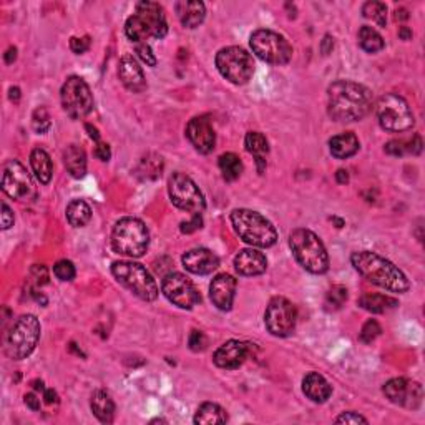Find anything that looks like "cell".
<instances>
[{
  "label": "cell",
  "instance_id": "cell-60",
  "mask_svg": "<svg viewBox=\"0 0 425 425\" xmlns=\"http://www.w3.org/2000/svg\"><path fill=\"white\" fill-rule=\"evenodd\" d=\"M333 221L337 224V228H342V226H344V221H342V219H339V218H333Z\"/></svg>",
  "mask_w": 425,
  "mask_h": 425
},
{
  "label": "cell",
  "instance_id": "cell-50",
  "mask_svg": "<svg viewBox=\"0 0 425 425\" xmlns=\"http://www.w3.org/2000/svg\"><path fill=\"white\" fill-rule=\"evenodd\" d=\"M23 402H26V406L30 408V411H40V399L37 397L35 394H26V397H23Z\"/></svg>",
  "mask_w": 425,
  "mask_h": 425
},
{
  "label": "cell",
  "instance_id": "cell-3",
  "mask_svg": "<svg viewBox=\"0 0 425 425\" xmlns=\"http://www.w3.org/2000/svg\"><path fill=\"white\" fill-rule=\"evenodd\" d=\"M289 246L296 261L313 275H324L329 269V256L322 241L306 228H297L289 235Z\"/></svg>",
  "mask_w": 425,
  "mask_h": 425
},
{
  "label": "cell",
  "instance_id": "cell-11",
  "mask_svg": "<svg viewBox=\"0 0 425 425\" xmlns=\"http://www.w3.org/2000/svg\"><path fill=\"white\" fill-rule=\"evenodd\" d=\"M168 193L175 206L191 215H201L206 208V201L199 188L193 179L183 173H175L170 178Z\"/></svg>",
  "mask_w": 425,
  "mask_h": 425
},
{
  "label": "cell",
  "instance_id": "cell-44",
  "mask_svg": "<svg viewBox=\"0 0 425 425\" xmlns=\"http://www.w3.org/2000/svg\"><path fill=\"white\" fill-rule=\"evenodd\" d=\"M201 226H203L201 215H193V216H191L190 221H183L181 223L179 230H181L183 235H191V233L201 230Z\"/></svg>",
  "mask_w": 425,
  "mask_h": 425
},
{
  "label": "cell",
  "instance_id": "cell-29",
  "mask_svg": "<svg viewBox=\"0 0 425 425\" xmlns=\"http://www.w3.org/2000/svg\"><path fill=\"white\" fill-rule=\"evenodd\" d=\"M30 165L34 170L37 179H39L42 185L50 183L52 173H53V165L52 159L48 157V153L42 148H35L30 153Z\"/></svg>",
  "mask_w": 425,
  "mask_h": 425
},
{
  "label": "cell",
  "instance_id": "cell-1",
  "mask_svg": "<svg viewBox=\"0 0 425 425\" xmlns=\"http://www.w3.org/2000/svg\"><path fill=\"white\" fill-rule=\"evenodd\" d=\"M372 108V92L361 83L337 80L328 88V113L336 121L362 120Z\"/></svg>",
  "mask_w": 425,
  "mask_h": 425
},
{
  "label": "cell",
  "instance_id": "cell-30",
  "mask_svg": "<svg viewBox=\"0 0 425 425\" xmlns=\"http://www.w3.org/2000/svg\"><path fill=\"white\" fill-rule=\"evenodd\" d=\"M359 306L362 309L369 310L372 314H384L389 309H394L397 306V299L386 296V294H364L359 297Z\"/></svg>",
  "mask_w": 425,
  "mask_h": 425
},
{
  "label": "cell",
  "instance_id": "cell-24",
  "mask_svg": "<svg viewBox=\"0 0 425 425\" xmlns=\"http://www.w3.org/2000/svg\"><path fill=\"white\" fill-rule=\"evenodd\" d=\"M302 391L308 395V399L316 404H324L326 400L333 394V387L329 382L322 377L317 372H309L304 379H302Z\"/></svg>",
  "mask_w": 425,
  "mask_h": 425
},
{
  "label": "cell",
  "instance_id": "cell-13",
  "mask_svg": "<svg viewBox=\"0 0 425 425\" xmlns=\"http://www.w3.org/2000/svg\"><path fill=\"white\" fill-rule=\"evenodd\" d=\"M296 306L286 297H273L264 314V324L269 333L276 337H286L296 328Z\"/></svg>",
  "mask_w": 425,
  "mask_h": 425
},
{
  "label": "cell",
  "instance_id": "cell-38",
  "mask_svg": "<svg viewBox=\"0 0 425 425\" xmlns=\"http://www.w3.org/2000/svg\"><path fill=\"white\" fill-rule=\"evenodd\" d=\"M347 301V289L344 286H333L329 289L328 294H326L324 299V309L328 313H334V310H339L342 306L346 304Z\"/></svg>",
  "mask_w": 425,
  "mask_h": 425
},
{
  "label": "cell",
  "instance_id": "cell-33",
  "mask_svg": "<svg viewBox=\"0 0 425 425\" xmlns=\"http://www.w3.org/2000/svg\"><path fill=\"white\" fill-rule=\"evenodd\" d=\"M67 219L72 226L83 228L90 219H92V210L85 201L81 199H73L67 206Z\"/></svg>",
  "mask_w": 425,
  "mask_h": 425
},
{
  "label": "cell",
  "instance_id": "cell-8",
  "mask_svg": "<svg viewBox=\"0 0 425 425\" xmlns=\"http://www.w3.org/2000/svg\"><path fill=\"white\" fill-rule=\"evenodd\" d=\"M377 120L386 132H407L414 126V113L411 106L397 93H386L377 101Z\"/></svg>",
  "mask_w": 425,
  "mask_h": 425
},
{
  "label": "cell",
  "instance_id": "cell-10",
  "mask_svg": "<svg viewBox=\"0 0 425 425\" xmlns=\"http://www.w3.org/2000/svg\"><path fill=\"white\" fill-rule=\"evenodd\" d=\"M249 43H251L253 52L268 63L286 65L293 57V47L288 40L273 30L261 28V30L253 32Z\"/></svg>",
  "mask_w": 425,
  "mask_h": 425
},
{
  "label": "cell",
  "instance_id": "cell-55",
  "mask_svg": "<svg viewBox=\"0 0 425 425\" xmlns=\"http://www.w3.org/2000/svg\"><path fill=\"white\" fill-rule=\"evenodd\" d=\"M85 128H87L90 138H92L93 141H95V143L100 141V133H98V130L95 128V126H92V125L87 123V125H85Z\"/></svg>",
  "mask_w": 425,
  "mask_h": 425
},
{
  "label": "cell",
  "instance_id": "cell-47",
  "mask_svg": "<svg viewBox=\"0 0 425 425\" xmlns=\"http://www.w3.org/2000/svg\"><path fill=\"white\" fill-rule=\"evenodd\" d=\"M0 223H2V230H9L10 226H14V212L6 203H2V218H0Z\"/></svg>",
  "mask_w": 425,
  "mask_h": 425
},
{
  "label": "cell",
  "instance_id": "cell-45",
  "mask_svg": "<svg viewBox=\"0 0 425 425\" xmlns=\"http://www.w3.org/2000/svg\"><path fill=\"white\" fill-rule=\"evenodd\" d=\"M70 48L73 53H77V55H81V53H85L90 48V37H72L70 39Z\"/></svg>",
  "mask_w": 425,
  "mask_h": 425
},
{
  "label": "cell",
  "instance_id": "cell-14",
  "mask_svg": "<svg viewBox=\"0 0 425 425\" xmlns=\"http://www.w3.org/2000/svg\"><path fill=\"white\" fill-rule=\"evenodd\" d=\"M161 291L166 299L181 309H193L201 301L196 286L181 273H168L163 277Z\"/></svg>",
  "mask_w": 425,
  "mask_h": 425
},
{
  "label": "cell",
  "instance_id": "cell-40",
  "mask_svg": "<svg viewBox=\"0 0 425 425\" xmlns=\"http://www.w3.org/2000/svg\"><path fill=\"white\" fill-rule=\"evenodd\" d=\"M381 333L382 329L381 326H379V322L375 321V319H369V321L362 326L359 339H361V342H364V344H370V342H374L375 339L381 336Z\"/></svg>",
  "mask_w": 425,
  "mask_h": 425
},
{
  "label": "cell",
  "instance_id": "cell-54",
  "mask_svg": "<svg viewBox=\"0 0 425 425\" xmlns=\"http://www.w3.org/2000/svg\"><path fill=\"white\" fill-rule=\"evenodd\" d=\"M15 60H17V48L15 47H10L9 50L6 52V63H14Z\"/></svg>",
  "mask_w": 425,
  "mask_h": 425
},
{
  "label": "cell",
  "instance_id": "cell-4",
  "mask_svg": "<svg viewBox=\"0 0 425 425\" xmlns=\"http://www.w3.org/2000/svg\"><path fill=\"white\" fill-rule=\"evenodd\" d=\"M231 223L236 235L244 243L256 248H271L277 241V231L269 219L253 210H235L231 212Z\"/></svg>",
  "mask_w": 425,
  "mask_h": 425
},
{
  "label": "cell",
  "instance_id": "cell-48",
  "mask_svg": "<svg viewBox=\"0 0 425 425\" xmlns=\"http://www.w3.org/2000/svg\"><path fill=\"white\" fill-rule=\"evenodd\" d=\"M93 153H95V157L98 159H101V161H108V159L112 158V151H110V146L106 145V143H101V141L97 143L95 151H93Z\"/></svg>",
  "mask_w": 425,
  "mask_h": 425
},
{
  "label": "cell",
  "instance_id": "cell-42",
  "mask_svg": "<svg viewBox=\"0 0 425 425\" xmlns=\"http://www.w3.org/2000/svg\"><path fill=\"white\" fill-rule=\"evenodd\" d=\"M188 346H190V349L193 350V353H203L208 346V339L201 330H193V333L190 334V339H188Z\"/></svg>",
  "mask_w": 425,
  "mask_h": 425
},
{
  "label": "cell",
  "instance_id": "cell-31",
  "mask_svg": "<svg viewBox=\"0 0 425 425\" xmlns=\"http://www.w3.org/2000/svg\"><path fill=\"white\" fill-rule=\"evenodd\" d=\"M228 414L226 411L218 404L206 402L199 406L195 415V424H204V425H215V424H226Z\"/></svg>",
  "mask_w": 425,
  "mask_h": 425
},
{
  "label": "cell",
  "instance_id": "cell-26",
  "mask_svg": "<svg viewBox=\"0 0 425 425\" xmlns=\"http://www.w3.org/2000/svg\"><path fill=\"white\" fill-rule=\"evenodd\" d=\"M359 138L354 133L346 132L341 135H336L329 140V148L334 158L337 159H346L354 157L359 151Z\"/></svg>",
  "mask_w": 425,
  "mask_h": 425
},
{
  "label": "cell",
  "instance_id": "cell-27",
  "mask_svg": "<svg viewBox=\"0 0 425 425\" xmlns=\"http://www.w3.org/2000/svg\"><path fill=\"white\" fill-rule=\"evenodd\" d=\"M92 412L100 422L110 424L115 419V402L110 397L108 392L95 391L92 395V402H90Z\"/></svg>",
  "mask_w": 425,
  "mask_h": 425
},
{
  "label": "cell",
  "instance_id": "cell-36",
  "mask_svg": "<svg viewBox=\"0 0 425 425\" xmlns=\"http://www.w3.org/2000/svg\"><path fill=\"white\" fill-rule=\"evenodd\" d=\"M244 146L251 155H255L256 158L263 157L269 151V143L266 140V137L259 132H249L244 138Z\"/></svg>",
  "mask_w": 425,
  "mask_h": 425
},
{
  "label": "cell",
  "instance_id": "cell-9",
  "mask_svg": "<svg viewBox=\"0 0 425 425\" xmlns=\"http://www.w3.org/2000/svg\"><path fill=\"white\" fill-rule=\"evenodd\" d=\"M216 67L231 83L244 85L255 73V60L244 48L226 47L216 53Z\"/></svg>",
  "mask_w": 425,
  "mask_h": 425
},
{
  "label": "cell",
  "instance_id": "cell-7",
  "mask_svg": "<svg viewBox=\"0 0 425 425\" xmlns=\"http://www.w3.org/2000/svg\"><path fill=\"white\" fill-rule=\"evenodd\" d=\"M40 339V322L32 314L20 316L7 336V354L14 361H22L35 350Z\"/></svg>",
  "mask_w": 425,
  "mask_h": 425
},
{
  "label": "cell",
  "instance_id": "cell-5",
  "mask_svg": "<svg viewBox=\"0 0 425 425\" xmlns=\"http://www.w3.org/2000/svg\"><path fill=\"white\" fill-rule=\"evenodd\" d=\"M150 244L148 228L141 219L121 218L112 233V246L118 255L140 257L146 253Z\"/></svg>",
  "mask_w": 425,
  "mask_h": 425
},
{
  "label": "cell",
  "instance_id": "cell-58",
  "mask_svg": "<svg viewBox=\"0 0 425 425\" xmlns=\"http://www.w3.org/2000/svg\"><path fill=\"white\" fill-rule=\"evenodd\" d=\"M395 20H407L408 19V12L406 9H397L395 10Z\"/></svg>",
  "mask_w": 425,
  "mask_h": 425
},
{
  "label": "cell",
  "instance_id": "cell-17",
  "mask_svg": "<svg viewBox=\"0 0 425 425\" xmlns=\"http://www.w3.org/2000/svg\"><path fill=\"white\" fill-rule=\"evenodd\" d=\"M137 17L141 20L146 34L153 39H163L168 34V23L163 7L157 2H140L137 6Z\"/></svg>",
  "mask_w": 425,
  "mask_h": 425
},
{
  "label": "cell",
  "instance_id": "cell-39",
  "mask_svg": "<svg viewBox=\"0 0 425 425\" xmlns=\"http://www.w3.org/2000/svg\"><path fill=\"white\" fill-rule=\"evenodd\" d=\"M32 126H34L35 132L40 135L47 133L48 130H50L52 120L50 115H48V110L45 108V106H39L34 112V115H32Z\"/></svg>",
  "mask_w": 425,
  "mask_h": 425
},
{
  "label": "cell",
  "instance_id": "cell-34",
  "mask_svg": "<svg viewBox=\"0 0 425 425\" xmlns=\"http://www.w3.org/2000/svg\"><path fill=\"white\" fill-rule=\"evenodd\" d=\"M359 45H361L362 50L367 53H377L384 48V39L375 28L369 26H364L359 30Z\"/></svg>",
  "mask_w": 425,
  "mask_h": 425
},
{
  "label": "cell",
  "instance_id": "cell-49",
  "mask_svg": "<svg viewBox=\"0 0 425 425\" xmlns=\"http://www.w3.org/2000/svg\"><path fill=\"white\" fill-rule=\"evenodd\" d=\"M32 276L35 277V281L39 284H45L48 279L47 269H45L43 266H34V268H32Z\"/></svg>",
  "mask_w": 425,
  "mask_h": 425
},
{
  "label": "cell",
  "instance_id": "cell-12",
  "mask_svg": "<svg viewBox=\"0 0 425 425\" xmlns=\"http://www.w3.org/2000/svg\"><path fill=\"white\" fill-rule=\"evenodd\" d=\"M60 98H62L63 110L73 120H81L93 108L92 92L87 81L80 77H68L60 92Z\"/></svg>",
  "mask_w": 425,
  "mask_h": 425
},
{
  "label": "cell",
  "instance_id": "cell-57",
  "mask_svg": "<svg viewBox=\"0 0 425 425\" xmlns=\"http://www.w3.org/2000/svg\"><path fill=\"white\" fill-rule=\"evenodd\" d=\"M9 98L14 103H17V101L20 100V88L19 87H12L9 90Z\"/></svg>",
  "mask_w": 425,
  "mask_h": 425
},
{
  "label": "cell",
  "instance_id": "cell-32",
  "mask_svg": "<svg viewBox=\"0 0 425 425\" xmlns=\"http://www.w3.org/2000/svg\"><path fill=\"white\" fill-rule=\"evenodd\" d=\"M422 151V138L414 135L412 140H392L386 145V153L391 157H404V155H419Z\"/></svg>",
  "mask_w": 425,
  "mask_h": 425
},
{
  "label": "cell",
  "instance_id": "cell-20",
  "mask_svg": "<svg viewBox=\"0 0 425 425\" xmlns=\"http://www.w3.org/2000/svg\"><path fill=\"white\" fill-rule=\"evenodd\" d=\"M236 294V279L230 275H218L210 284L211 302L219 310H230L233 308Z\"/></svg>",
  "mask_w": 425,
  "mask_h": 425
},
{
  "label": "cell",
  "instance_id": "cell-16",
  "mask_svg": "<svg viewBox=\"0 0 425 425\" xmlns=\"http://www.w3.org/2000/svg\"><path fill=\"white\" fill-rule=\"evenodd\" d=\"M384 395L391 400L392 404L400 407H407L415 411L420 407L424 400V391L419 382L407 381V379L397 377L392 379L384 386Z\"/></svg>",
  "mask_w": 425,
  "mask_h": 425
},
{
  "label": "cell",
  "instance_id": "cell-43",
  "mask_svg": "<svg viewBox=\"0 0 425 425\" xmlns=\"http://www.w3.org/2000/svg\"><path fill=\"white\" fill-rule=\"evenodd\" d=\"M137 53L148 67H157V57H155V53L148 43H138Z\"/></svg>",
  "mask_w": 425,
  "mask_h": 425
},
{
  "label": "cell",
  "instance_id": "cell-37",
  "mask_svg": "<svg viewBox=\"0 0 425 425\" xmlns=\"http://www.w3.org/2000/svg\"><path fill=\"white\" fill-rule=\"evenodd\" d=\"M364 17L377 23L379 27H386L387 23V7L382 2H366L362 7Z\"/></svg>",
  "mask_w": 425,
  "mask_h": 425
},
{
  "label": "cell",
  "instance_id": "cell-21",
  "mask_svg": "<svg viewBox=\"0 0 425 425\" xmlns=\"http://www.w3.org/2000/svg\"><path fill=\"white\" fill-rule=\"evenodd\" d=\"M249 347L246 342L228 341L215 353L212 361L221 369H238V367L248 359Z\"/></svg>",
  "mask_w": 425,
  "mask_h": 425
},
{
  "label": "cell",
  "instance_id": "cell-46",
  "mask_svg": "<svg viewBox=\"0 0 425 425\" xmlns=\"http://www.w3.org/2000/svg\"><path fill=\"white\" fill-rule=\"evenodd\" d=\"M336 424H369L366 417L359 415L357 412H344L336 419Z\"/></svg>",
  "mask_w": 425,
  "mask_h": 425
},
{
  "label": "cell",
  "instance_id": "cell-2",
  "mask_svg": "<svg viewBox=\"0 0 425 425\" xmlns=\"http://www.w3.org/2000/svg\"><path fill=\"white\" fill-rule=\"evenodd\" d=\"M350 263L355 268V271L361 275L364 279L369 283L379 286V288L387 289L392 293H407L411 284H408L407 276L402 271L391 263L386 257L375 255L372 251H359L350 256Z\"/></svg>",
  "mask_w": 425,
  "mask_h": 425
},
{
  "label": "cell",
  "instance_id": "cell-28",
  "mask_svg": "<svg viewBox=\"0 0 425 425\" xmlns=\"http://www.w3.org/2000/svg\"><path fill=\"white\" fill-rule=\"evenodd\" d=\"M65 168L73 178H83L87 173V155L85 150L80 148L79 145L67 146L63 153Z\"/></svg>",
  "mask_w": 425,
  "mask_h": 425
},
{
  "label": "cell",
  "instance_id": "cell-59",
  "mask_svg": "<svg viewBox=\"0 0 425 425\" xmlns=\"http://www.w3.org/2000/svg\"><path fill=\"white\" fill-rule=\"evenodd\" d=\"M34 389H35V391H42V392H43V391H45L43 382H42V381H35V382H34Z\"/></svg>",
  "mask_w": 425,
  "mask_h": 425
},
{
  "label": "cell",
  "instance_id": "cell-23",
  "mask_svg": "<svg viewBox=\"0 0 425 425\" xmlns=\"http://www.w3.org/2000/svg\"><path fill=\"white\" fill-rule=\"evenodd\" d=\"M268 268V259L257 249H243L235 257V269L241 276H259Z\"/></svg>",
  "mask_w": 425,
  "mask_h": 425
},
{
  "label": "cell",
  "instance_id": "cell-19",
  "mask_svg": "<svg viewBox=\"0 0 425 425\" xmlns=\"http://www.w3.org/2000/svg\"><path fill=\"white\" fill-rule=\"evenodd\" d=\"M181 261L183 266L186 268V271L198 276L210 275V273L216 271V269L219 268V257L206 248L191 249V251L183 255Z\"/></svg>",
  "mask_w": 425,
  "mask_h": 425
},
{
  "label": "cell",
  "instance_id": "cell-52",
  "mask_svg": "<svg viewBox=\"0 0 425 425\" xmlns=\"http://www.w3.org/2000/svg\"><path fill=\"white\" fill-rule=\"evenodd\" d=\"M43 399L47 404H57L59 402V395L53 389H45L43 391Z\"/></svg>",
  "mask_w": 425,
  "mask_h": 425
},
{
  "label": "cell",
  "instance_id": "cell-53",
  "mask_svg": "<svg viewBox=\"0 0 425 425\" xmlns=\"http://www.w3.org/2000/svg\"><path fill=\"white\" fill-rule=\"evenodd\" d=\"M336 181L339 185H346V183H349V173H347L346 170H337Z\"/></svg>",
  "mask_w": 425,
  "mask_h": 425
},
{
  "label": "cell",
  "instance_id": "cell-41",
  "mask_svg": "<svg viewBox=\"0 0 425 425\" xmlns=\"http://www.w3.org/2000/svg\"><path fill=\"white\" fill-rule=\"evenodd\" d=\"M53 275L57 276V279L63 281V283H67V281H73L75 279V266H73L72 261L62 259L59 261L55 266H53Z\"/></svg>",
  "mask_w": 425,
  "mask_h": 425
},
{
  "label": "cell",
  "instance_id": "cell-56",
  "mask_svg": "<svg viewBox=\"0 0 425 425\" xmlns=\"http://www.w3.org/2000/svg\"><path fill=\"white\" fill-rule=\"evenodd\" d=\"M399 37L402 40H411L412 39V30L408 27H400L399 28Z\"/></svg>",
  "mask_w": 425,
  "mask_h": 425
},
{
  "label": "cell",
  "instance_id": "cell-15",
  "mask_svg": "<svg viewBox=\"0 0 425 425\" xmlns=\"http://www.w3.org/2000/svg\"><path fill=\"white\" fill-rule=\"evenodd\" d=\"M2 190L10 198L22 201L34 193V183L26 166L17 159H10L3 165L2 171Z\"/></svg>",
  "mask_w": 425,
  "mask_h": 425
},
{
  "label": "cell",
  "instance_id": "cell-25",
  "mask_svg": "<svg viewBox=\"0 0 425 425\" xmlns=\"http://www.w3.org/2000/svg\"><path fill=\"white\" fill-rule=\"evenodd\" d=\"M177 14L181 20L183 27L196 28L203 23L206 17V7L203 2H190V0H181L177 3Z\"/></svg>",
  "mask_w": 425,
  "mask_h": 425
},
{
  "label": "cell",
  "instance_id": "cell-18",
  "mask_svg": "<svg viewBox=\"0 0 425 425\" xmlns=\"http://www.w3.org/2000/svg\"><path fill=\"white\" fill-rule=\"evenodd\" d=\"M186 137L196 151L208 155L215 150L216 133L212 128L211 120L208 117H195L191 118L186 126Z\"/></svg>",
  "mask_w": 425,
  "mask_h": 425
},
{
  "label": "cell",
  "instance_id": "cell-6",
  "mask_svg": "<svg viewBox=\"0 0 425 425\" xmlns=\"http://www.w3.org/2000/svg\"><path fill=\"white\" fill-rule=\"evenodd\" d=\"M112 275L118 283L143 301H155L158 297V286L141 264L133 261H117L112 266Z\"/></svg>",
  "mask_w": 425,
  "mask_h": 425
},
{
  "label": "cell",
  "instance_id": "cell-35",
  "mask_svg": "<svg viewBox=\"0 0 425 425\" xmlns=\"http://www.w3.org/2000/svg\"><path fill=\"white\" fill-rule=\"evenodd\" d=\"M219 170H221L223 178L226 181H235L243 173V163H241L238 155L224 153L219 157Z\"/></svg>",
  "mask_w": 425,
  "mask_h": 425
},
{
  "label": "cell",
  "instance_id": "cell-22",
  "mask_svg": "<svg viewBox=\"0 0 425 425\" xmlns=\"http://www.w3.org/2000/svg\"><path fill=\"white\" fill-rule=\"evenodd\" d=\"M118 77H120L121 83L125 85L130 92L141 93L146 88V80L143 75L140 63L133 59L132 55H125L118 65Z\"/></svg>",
  "mask_w": 425,
  "mask_h": 425
},
{
  "label": "cell",
  "instance_id": "cell-51",
  "mask_svg": "<svg viewBox=\"0 0 425 425\" xmlns=\"http://www.w3.org/2000/svg\"><path fill=\"white\" fill-rule=\"evenodd\" d=\"M333 48H334V39L330 35H326L321 42L322 55H329V53L333 52Z\"/></svg>",
  "mask_w": 425,
  "mask_h": 425
}]
</instances>
